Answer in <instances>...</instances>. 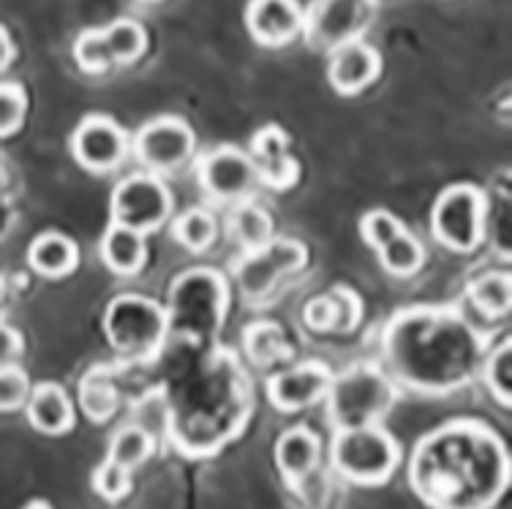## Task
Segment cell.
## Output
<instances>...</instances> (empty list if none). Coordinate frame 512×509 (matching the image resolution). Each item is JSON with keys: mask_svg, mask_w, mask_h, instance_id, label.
Returning <instances> with one entry per match:
<instances>
[{"mask_svg": "<svg viewBox=\"0 0 512 509\" xmlns=\"http://www.w3.org/2000/svg\"><path fill=\"white\" fill-rule=\"evenodd\" d=\"M246 28L262 47H286L306 33V9L297 0H248Z\"/></svg>", "mask_w": 512, "mask_h": 509, "instance_id": "16", "label": "cell"}, {"mask_svg": "<svg viewBox=\"0 0 512 509\" xmlns=\"http://www.w3.org/2000/svg\"><path fill=\"white\" fill-rule=\"evenodd\" d=\"M292 490H295L297 499L303 501L308 509L325 507L327 499H330V477H327V471L319 466V469L308 474L306 480L295 482Z\"/></svg>", "mask_w": 512, "mask_h": 509, "instance_id": "38", "label": "cell"}, {"mask_svg": "<svg viewBox=\"0 0 512 509\" xmlns=\"http://www.w3.org/2000/svg\"><path fill=\"white\" fill-rule=\"evenodd\" d=\"M504 441L474 420H455L417 441L409 485L431 509H491L510 485Z\"/></svg>", "mask_w": 512, "mask_h": 509, "instance_id": "3", "label": "cell"}, {"mask_svg": "<svg viewBox=\"0 0 512 509\" xmlns=\"http://www.w3.org/2000/svg\"><path fill=\"white\" fill-rule=\"evenodd\" d=\"M131 153L150 175H178L197 153V134L183 118L164 115L139 128L131 139Z\"/></svg>", "mask_w": 512, "mask_h": 509, "instance_id": "12", "label": "cell"}, {"mask_svg": "<svg viewBox=\"0 0 512 509\" xmlns=\"http://www.w3.org/2000/svg\"><path fill=\"white\" fill-rule=\"evenodd\" d=\"M319 461H322V439L306 425L289 428L276 441V466L289 488L319 469L322 466Z\"/></svg>", "mask_w": 512, "mask_h": 509, "instance_id": "20", "label": "cell"}, {"mask_svg": "<svg viewBox=\"0 0 512 509\" xmlns=\"http://www.w3.org/2000/svg\"><path fill=\"white\" fill-rule=\"evenodd\" d=\"M243 352L256 368H273V365L292 360V346L286 341V333L276 322H254L243 330Z\"/></svg>", "mask_w": 512, "mask_h": 509, "instance_id": "26", "label": "cell"}, {"mask_svg": "<svg viewBox=\"0 0 512 509\" xmlns=\"http://www.w3.org/2000/svg\"><path fill=\"white\" fill-rule=\"evenodd\" d=\"M142 3H158V0H142Z\"/></svg>", "mask_w": 512, "mask_h": 509, "instance_id": "42", "label": "cell"}, {"mask_svg": "<svg viewBox=\"0 0 512 509\" xmlns=\"http://www.w3.org/2000/svg\"><path fill=\"white\" fill-rule=\"evenodd\" d=\"M197 180L210 202L229 207L246 205L262 188V177L251 153L232 145L216 147L199 158Z\"/></svg>", "mask_w": 512, "mask_h": 509, "instance_id": "13", "label": "cell"}, {"mask_svg": "<svg viewBox=\"0 0 512 509\" xmlns=\"http://www.w3.org/2000/svg\"><path fill=\"white\" fill-rule=\"evenodd\" d=\"M395 398L398 384L382 365H355L333 379L325 401L327 422L335 433L382 425L384 417L393 412Z\"/></svg>", "mask_w": 512, "mask_h": 509, "instance_id": "6", "label": "cell"}, {"mask_svg": "<svg viewBox=\"0 0 512 509\" xmlns=\"http://www.w3.org/2000/svg\"><path fill=\"white\" fill-rule=\"evenodd\" d=\"M30 270L41 278H66L77 270L79 251L74 240L60 232H44L28 248Z\"/></svg>", "mask_w": 512, "mask_h": 509, "instance_id": "24", "label": "cell"}, {"mask_svg": "<svg viewBox=\"0 0 512 509\" xmlns=\"http://www.w3.org/2000/svg\"><path fill=\"white\" fill-rule=\"evenodd\" d=\"M431 232L447 251L472 254L485 237V194L469 183L444 188L431 207Z\"/></svg>", "mask_w": 512, "mask_h": 509, "instance_id": "9", "label": "cell"}, {"mask_svg": "<svg viewBox=\"0 0 512 509\" xmlns=\"http://www.w3.org/2000/svg\"><path fill=\"white\" fill-rule=\"evenodd\" d=\"M382 74V55L368 41L335 49L327 63V79L338 96H360Z\"/></svg>", "mask_w": 512, "mask_h": 509, "instance_id": "17", "label": "cell"}, {"mask_svg": "<svg viewBox=\"0 0 512 509\" xmlns=\"http://www.w3.org/2000/svg\"><path fill=\"white\" fill-rule=\"evenodd\" d=\"M161 390L167 401L164 436L186 458H210L246 431L254 392L235 352L221 346L169 341Z\"/></svg>", "mask_w": 512, "mask_h": 509, "instance_id": "1", "label": "cell"}, {"mask_svg": "<svg viewBox=\"0 0 512 509\" xmlns=\"http://www.w3.org/2000/svg\"><path fill=\"white\" fill-rule=\"evenodd\" d=\"M74 58L85 74H107V71L118 69L112 60V52H109L104 28L82 30L74 41Z\"/></svg>", "mask_w": 512, "mask_h": 509, "instance_id": "32", "label": "cell"}, {"mask_svg": "<svg viewBox=\"0 0 512 509\" xmlns=\"http://www.w3.org/2000/svg\"><path fill=\"white\" fill-rule=\"evenodd\" d=\"M71 153L82 169L93 175H107L126 161L131 153V139L118 120L109 115H88L71 137Z\"/></svg>", "mask_w": 512, "mask_h": 509, "instance_id": "14", "label": "cell"}, {"mask_svg": "<svg viewBox=\"0 0 512 509\" xmlns=\"http://www.w3.org/2000/svg\"><path fill=\"white\" fill-rule=\"evenodd\" d=\"M14 60V44H11L9 28H3V69H9Z\"/></svg>", "mask_w": 512, "mask_h": 509, "instance_id": "40", "label": "cell"}, {"mask_svg": "<svg viewBox=\"0 0 512 509\" xmlns=\"http://www.w3.org/2000/svg\"><path fill=\"white\" fill-rule=\"evenodd\" d=\"M335 373L319 360H306L273 373L265 384L267 401L276 412L295 414L311 409L316 403L327 401V392L333 387Z\"/></svg>", "mask_w": 512, "mask_h": 509, "instance_id": "15", "label": "cell"}, {"mask_svg": "<svg viewBox=\"0 0 512 509\" xmlns=\"http://www.w3.org/2000/svg\"><path fill=\"white\" fill-rule=\"evenodd\" d=\"M115 66H131L148 52V30L137 20H115L104 28Z\"/></svg>", "mask_w": 512, "mask_h": 509, "instance_id": "31", "label": "cell"}, {"mask_svg": "<svg viewBox=\"0 0 512 509\" xmlns=\"http://www.w3.org/2000/svg\"><path fill=\"white\" fill-rule=\"evenodd\" d=\"M25 509H52L50 504H44V501H33V504H28Z\"/></svg>", "mask_w": 512, "mask_h": 509, "instance_id": "41", "label": "cell"}, {"mask_svg": "<svg viewBox=\"0 0 512 509\" xmlns=\"http://www.w3.org/2000/svg\"><path fill=\"white\" fill-rule=\"evenodd\" d=\"M227 235L246 254V251H256L270 240H276V226H273V218L265 207L246 202V205H237L229 210Z\"/></svg>", "mask_w": 512, "mask_h": 509, "instance_id": "25", "label": "cell"}, {"mask_svg": "<svg viewBox=\"0 0 512 509\" xmlns=\"http://www.w3.org/2000/svg\"><path fill=\"white\" fill-rule=\"evenodd\" d=\"M33 395L28 373L17 365H0V409L3 412H17L25 409Z\"/></svg>", "mask_w": 512, "mask_h": 509, "instance_id": "35", "label": "cell"}, {"mask_svg": "<svg viewBox=\"0 0 512 509\" xmlns=\"http://www.w3.org/2000/svg\"><path fill=\"white\" fill-rule=\"evenodd\" d=\"M25 414H28L30 428L44 436H63L74 428V403H71L69 392L55 382L33 387Z\"/></svg>", "mask_w": 512, "mask_h": 509, "instance_id": "22", "label": "cell"}, {"mask_svg": "<svg viewBox=\"0 0 512 509\" xmlns=\"http://www.w3.org/2000/svg\"><path fill=\"white\" fill-rule=\"evenodd\" d=\"M308 265V248L292 237H276L256 251H246L232 262L237 292L248 305H265L276 297L278 286Z\"/></svg>", "mask_w": 512, "mask_h": 509, "instance_id": "8", "label": "cell"}, {"mask_svg": "<svg viewBox=\"0 0 512 509\" xmlns=\"http://www.w3.org/2000/svg\"><path fill=\"white\" fill-rule=\"evenodd\" d=\"M218 218L205 207H191L172 221V237L191 254H205L218 240Z\"/></svg>", "mask_w": 512, "mask_h": 509, "instance_id": "27", "label": "cell"}, {"mask_svg": "<svg viewBox=\"0 0 512 509\" xmlns=\"http://www.w3.org/2000/svg\"><path fill=\"white\" fill-rule=\"evenodd\" d=\"M469 300L488 319L512 314V273H485L469 284Z\"/></svg>", "mask_w": 512, "mask_h": 509, "instance_id": "28", "label": "cell"}, {"mask_svg": "<svg viewBox=\"0 0 512 509\" xmlns=\"http://www.w3.org/2000/svg\"><path fill=\"white\" fill-rule=\"evenodd\" d=\"M330 463L355 485H384L401 463V444L382 425L338 431L330 444Z\"/></svg>", "mask_w": 512, "mask_h": 509, "instance_id": "7", "label": "cell"}, {"mask_svg": "<svg viewBox=\"0 0 512 509\" xmlns=\"http://www.w3.org/2000/svg\"><path fill=\"white\" fill-rule=\"evenodd\" d=\"M22 333L14 330L9 322H3V335H0V354H3V365H17V360L22 357Z\"/></svg>", "mask_w": 512, "mask_h": 509, "instance_id": "39", "label": "cell"}, {"mask_svg": "<svg viewBox=\"0 0 512 509\" xmlns=\"http://www.w3.org/2000/svg\"><path fill=\"white\" fill-rule=\"evenodd\" d=\"M172 207H175V196L164 183V177L137 172L123 177L115 186L109 199V216L112 224L150 235L167 224Z\"/></svg>", "mask_w": 512, "mask_h": 509, "instance_id": "10", "label": "cell"}, {"mask_svg": "<svg viewBox=\"0 0 512 509\" xmlns=\"http://www.w3.org/2000/svg\"><path fill=\"white\" fill-rule=\"evenodd\" d=\"M379 0H314L306 9L303 39L314 52L333 55L335 49L363 41L371 28Z\"/></svg>", "mask_w": 512, "mask_h": 509, "instance_id": "11", "label": "cell"}, {"mask_svg": "<svg viewBox=\"0 0 512 509\" xmlns=\"http://www.w3.org/2000/svg\"><path fill=\"white\" fill-rule=\"evenodd\" d=\"M251 158H254L262 186L273 191H289L300 180V164L289 150V137L278 126H265L251 137Z\"/></svg>", "mask_w": 512, "mask_h": 509, "instance_id": "18", "label": "cell"}, {"mask_svg": "<svg viewBox=\"0 0 512 509\" xmlns=\"http://www.w3.org/2000/svg\"><path fill=\"white\" fill-rule=\"evenodd\" d=\"M120 368H123V363L120 365L99 363V365H93V368H88L85 376L79 379L77 403L90 422H107L115 417V412H118Z\"/></svg>", "mask_w": 512, "mask_h": 509, "instance_id": "21", "label": "cell"}, {"mask_svg": "<svg viewBox=\"0 0 512 509\" xmlns=\"http://www.w3.org/2000/svg\"><path fill=\"white\" fill-rule=\"evenodd\" d=\"M483 379L496 401L512 409V338L499 343L485 360Z\"/></svg>", "mask_w": 512, "mask_h": 509, "instance_id": "33", "label": "cell"}, {"mask_svg": "<svg viewBox=\"0 0 512 509\" xmlns=\"http://www.w3.org/2000/svg\"><path fill=\"white\" fill-rule=\"evenodd\" d=\"M104 335L123 365L158 363L169 346L167 305L145 294H118L104 311Z\"/></svg>", "mask_w": 512, "mask_h": 509, "instance_id": "5", "label": "cell"}, {"mask_svg": "<svg viewBox=\"0 0 512 509\" xmlns=\"http://www.w3.org/2000/svg\"><path fill=\"white\" fill-rule=\"evenodd\" d=\"M404 229V224L387 213V210H368L363 218H360V237H363L365 245H371L374 251H379L382 245H387L398 232Z\"/></svg>", "mask_w": 512, "mask_h": 509, "instance_id": "37", "label": "cell"}, {"mask_svg": "<svg viewBox=\"0 0 512 509\" xmlns=\"http://www.w3.org/2000/svg\"><path fill=\"white\" fill-rule=\"evenodd\" d=\"M376 256H379V265H382L390 275H395V278H409V275L417 273L425 262L423 245H420V240H417L406 226L390 240V243L382 245V248L376 251Z\"/></svg>", "mask_w": 512, "mask_h": 509, "instance_id": "30", "label": "cell"}, {"mask_svg": "<svg viewBox=\"0 0 512 509\" xmlns=\"http://www.w3.org/2000/svg\"><path fill=\"white\" fill-rule=\"evenodd\" d=\"M488 341L461 311L412 305L384 324L382 368L398 387L420 395L463 390L483 373Z\"/></svg>", "mask_w": 512, "mask_h": 509, "instance_id": "2", "label": "cell"}, {"mask_svg": "<svg viewBox=\"0 0 512 509\" xmlns=\"http://www.w3.org/2000/svg\"><path fill=\"white\" fill-rule=\"evenodd\" d=\"M363 319V300L349 286H333L330 292L311 297L303 308V324L314 333L346 335Z\"/></svg>", "mask_w": 512, "mask_h": 509, "instance_id": "19", "label": "cell"}, {"mask_svg": "<svg viewBox=\"0 0 512 509\" xmlns=\"http://www.w3.org/2000/svg\"><path fill=\"white\" fill-rule=\"evenodd\" d=\"M229 311V281L213 267H191L169 284V341L218 346Z\"/></svg>", "mask_w": 512, "mask_h": 509, "instance_id": "4", "label": "cell"}, {"mask_svg": "<svg viewBox=\"0 0 512 509\" xmlns=\"http://www.w3.org/2000/svg\"><path fill=\"white\" fill-rule=\"evenodd\" d=\"M99 254L107 270L120 278H134L148 262V235L112 224L101 237Z\"/></svg>", "mask_w": 512, "mask_h": 509, "instance_id": "23", "label": "cell"}, {"mask_svg": "<svg viewBox=\"0 0 512 509\" xmlns=\"http://www.w3.org/2000/svg\"><path fill=\"white\" fill-rule=\"evenodd\" d=\"M153 452H156V436H153V431H148L139 422H128L120 431H115V436L109 441L107 458L120 463V466H126L128 471H134L137 466L150 461Z\"/></svg>", "mask_w": 512, "mask_h": 509, "instance_id": "29", "label": "cell"}, {"mask_svg": "<svg viewBox=\"0 0 512 509\" xmlns=\"http://www.w3.org/2000/svg\"><path fill=\"white\" fill-rule=\"evenodd\" d=\"M93 490L99 493L104 501H120L126 499L131 490V471L115 461H104L99 469L93 471Z\"/></svg>", "mask_w": 512, "mask_h": 509, "instance_id": "36", "label": "cell"}, {"mask_svg": "<svg viewBox=\"0 0 512 509\" xmlns=\"http://www.w3.org/2000/svg\"><path fill=\"white\" fill-rule=\"evenodd\" d=\"M28 115V93L20 82L6 79L0 88V134L11 137L14 131H20Z\"/></svg>", "mask_w": 512, "mask_h": 509, "instance_id": "34", "label": "cell"}]
</instances>
